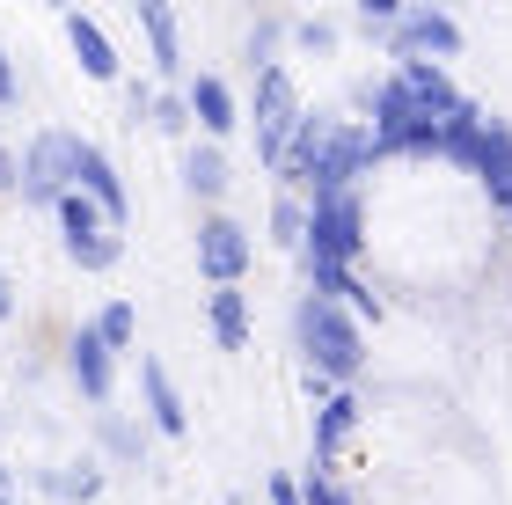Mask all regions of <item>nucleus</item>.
Wrapping results in <instances>:
<instances>
[{"label": "nucleus", "instance_id": "1", "mask_svg": "<svg viewBox=\"0 0 512 505\" xmlns=\"http://www.w3.org/2000/svg\"><path fill=\"white\" fill-rule=\"evenodd\" d=\"M381 162V140L374 125H344V118H300L286 162H278V176H286V191H352V183Z\"/></svg>", "mask_w": 512, "mask_h": 505}, {"label": "nucleus", "instance_id": "2", "mask_svg": "<svg viewBox=\"0 0 512 505\" xmlns=\"http://www.w3.org/2000/svg\"><path fill=\"white\" fill-rule=\"evenodd\" d=\"M293 337H300V359L322 366L337 388H352L359 381V366H366V337H359V315L330 301V293H300V308H293Z\"/></svg>", "mask_w": 512, "mask_h": 505}, {"label": "nucleus", "instance_id": "3", "mask_svg": "<svg viewBox=\"0 0 512 505\" xmlns=\"http://www.w3.org/2000/svg\"><path fill=\"white\" fill-rule=\"evenodd\" d=\"M81 132H37L30 154H22V205H59L66 191L81 183Z\"/></svg>", "mask_w": 512, "mask_h": 505}, {"label": "nucleus", "instance_id": "4", "mask_svg": "<svg viewBox=\"0 0 512 505\" xmlns=\"http://www.w3.org/2000/svg\"><path fill=\"white\" fill-rule=\"evenodd\" d=\"M308 249L315 257H337V264L366 257V205H359V191H315L308 198Z\"/></svg>", "mask_w": 512, "mask_h": 505}, {"label": "nucleus", "instance_id": "5", "mask_svg": "<svg viewBox=\"0 0 512 505\" xmlns=\"http://www.w3.org/2000/svg\"><path fill=\"white\" fill-rule=\"evenodd\" d=\"M300 96H293V74L286 66H256V154L278 169L286 162V147H293V132H300Z\"/></svg>", "mask_w": 512, "mask_h": 505}, {"label": "nucleus", "instance_id": "6", "mask_svg": "<svg viewBox=\"0 0 512 505\" xmlns=\"http://www.w3.org/2000/svg\"><path fill=\"white\" fill-rule=\"evenodd\" d=\"M381 44H388V59H454L461 52V22L439 15V8H403L381 30Z\"/></svg>", "mask_w": 512, "mask_h": 505}, {"label": "nucleus", "instance_id": "7", "mask_svg": "<svg viewBox=\"0 0 512 505\" xmlns=\"http://www.w3.org/2000/svg\"><path fill=\"white\" fill-rule=\"evenodd\" d=\"M249 257H256V242H249L242 220H227V213H205V220H198V271H205L213 286H242Z\"/></svg>", "mask_w": 512, "mask_h": 505}, {"label": "nucleus", "instance_id": "8", "mask_svg": "<svg viewBox=\"0 0 512 505\" xmlns=\"http://www.w3.org/2000/svg\"><path fill=\"white\" fill-rule=\"evenodd\" d=\"M66 374H74V388L88 403H110V381H118V366H110V344L96 323H81L74 344H66Z\"/></svg>", "mask_w": 512, "mask_h": 505}, {"label": "nucleus", "instance_id": "9", "mask_svg": "<svg viewBox=\"0 0 512 505\" xmlns=\"http://www.w3.org/2000/svg\"><path fill=\"white\" fill-rule=\"evenodd\" d=\"M300 271H308V286H315V293H330V301H344V308H352L359 323H374V315H381V301L359 286V271H352V264H337V257H315V249H300Z\"/></svg>", "mask_w": 512, "mask_h": 505}, {"label": "nucleus", "instance_id": "10", "mask_svg": "<svg viewBox=\"0 0 512 505\" xmlns=\"http://www.w3.org/2000/svg\"><path fill=\"white\" fill-rule=\"evenodd\" d=\"M469 176L483 183V191H491V205L505 213L512 205V125H483V147H476V162H469Z\"/></svg>", "mask_w": 512, "mask_h": 505}, {"label": "nucleus", "instance_id": "11", "mask_svg": "<svg viewBox=\"0 0 512 505\" xmlns=\"http://www.w3.org/2000/svg\"><path fill=\"white\" fill-rule=\"evenodd\" d=\"M139 388H147V418H154V432L183 440V432H191V410H183L176 381H169V366H161V359H139Z\"/></svg>", "mask_w": 512, "mask_h": 505}, {"label": "nucleus", "instance_id": "12", "mask_svg": "<svg viewBox=\"0 0 512 505\" xmlns=\"http://www.w3.org/2000/svg\"><path fill=\"white\" fill-rule=\"evenodd\" d=\"M66 44H74V59H81V74L88 81H118V44L103 37V22L96 15H66Z\"/></svg>", "mask_w": 512, "mask_h": 505}, {"label": "nucleus", "instance_id": "13", "mask_svg": "<svg viewBox=\"0 0 512 505\" xmlns=\"http://www.w3.org/2000/svg\"><path fill=\"white\" fill-rule=\"evenodd\" d=\"M395 74H403V88L417 96L425 118H447V110L461 103V88L447 81V66H439V59H395Z\"/></svg>", "mask_w": 512, "mask_h": 505}, {"label": "nucleus", "instance_id": "14", "mask_svg": "<svg viewBox=\"0 0 512 505\" xmlns=\"http://www.w3.org/2000/svg\"><path fill=\"white\" fill-rule=\"evenodd\" d=\"M183 96H191V118L205 125V140H227V132L242 125V110H235V88H227L220 74H198L191 88H183Z\"/></svg>", "mask_w": 512, "mask_h": 505}, {"label": "nucleus", "instance_id": "15", "mask_svg": "<svg viewBox=\"0 0 512 505\" xmlns=\"http://www.w3.org/2000/svg\"><path fill=\"white\" fill-rule=\"evenodd\" d=\"M139 30H147V52H154V74L161 81H176L183 74V37H176V15H169V0H139Z\"/></svg>", "mask_w": 512, "mask_h": 505}, {"label": "nucleus", "instance_id": "16", "mask_svg": "<svg viewBox=\"0 0 512 505\" xmlns=\"http://www.w3.org/2000/svg\"><path fill=\"white\" fill-rule=\"evenodd\" d=\"M205 315H213L220 352H249V293L242 286H213L205 293Z\"/></svg>", "mask_w": 512, "mask_h": 505}, {"label": "nucleus", "instance_id": "17", "mask_svg": "<svg viewBox=\"0 0 512 505\" xmlns=\"http://www.w3.org/2000/svg\"><path fill=\"white\" fill-rule=\"evenodd\" d=\"M352 425H359V396H352V388L322 396V418H315V462H322V469L337 462V447L352 440Z\"/></svg>", "mask_w": 512, "mask_h": 505}, {"label": "nucleus", "instance_id": "18", "mask_svg": "<svg viewBox=\"0 0 512 505\" xmlns=\"http://www.w3.org/2000/svg\"><path fill=\"white\" fill-rule=\"evenodd\" d=\"M81 191H88V198H96V205H103L110 220L125 227V183H118V169H110V154H103L96 140L81 147Z\"/></svg>", "mask_w": 512, "mask_h": 505}, {"label": "nucleus", "instance_id": "19", "mask_svg": "<svg viewBox=\"0 0 512 505\" xmlns=\"http://www.w3.org/2000/svg\"><path fill=\"white\" fill-rule=\"evenodd\" d=\"M66 257H74L81 271H110V264H118L125 257V235H118V227H81V235H66Z\"/></svg>", "mask_w": 512, "mask_h": 505}, {"label": "nucleus", "instance_id": "20", "mask_svg": "<svg viewBox=\"0 0 512 505\" xmlns=\"http://www.w3.org/2000/svg\"><path fill=\"white\" fill-rule=\"evenodd\" d=\"M183 183H191V198H205V205H213V198L227 191V154H220L213 140H205V147H191V154H183Z\"/></svg>", "mask_w": 512, "mask_h": 505}, {"label": "nucleus", "instance_id": "21", "mask_svg": "<svg viewBox=\"0 0 512 505\" xmlns=\"http://www.w3.org/2000/svg\"><path fill=\"white\" fill-rule=\"evenodd\" d=\"M271 242L293 249V257L308 249V198H300V191H278V205H271Z\"/></svg>", "mask_w": 512, "mask_h": 505}, {"label": "nucleus", "instance_id": "22", "mask_svg": "<svg viewBox=\"0 0 512 505\" xmlns=\"http://www.w3.org/2000/svg\"><path fill=\"white\" fill-rule=\"evenodd\" d=\"M44 491H52V498H74V505H88V498H96L103 491V469H52V476H44Z\"/></svg>", "mask_w": 512, "mask_h": 505}, {"label": "nucleus", "instance_id": "23", "mask_svg": "<svg viewBox=\"0 0 512 505\" xmlns=\"http://www.w3.org/2000/svg\"><path fill=\"white\" fill-rule=\"evenodd\" d=\"M96 330H103V344H110V352H125V344L139 337V308H132V301H110V308L96 315Z\"/></svg>", "mask_w": 512, "mask_h": 505}, {"label": "nucleus", "instance_id": "24", "mask_svg": "<svg viewBox=\"0 0 512 505\" xmlns=\"http://www.w3.org/2000/svg\"><path fill=\"white\" fill-rule=\"evenodd\" d=\"M147 125H154V132H183V125H191V96H154Z\"/></svg>", "mask_w": 512, "mask_h": 505}, {"label": "nucleus", "instance_id": "25", "mask_svg": "<svg viewBox=\"0 0 512 505\" xmlns=\"http://www.w3.org/2000/svg\"><path fill=\"white\" fill-rule=\"evenodd\" d=\"M103 447L118 454V462H139V432H132L125 418H110V410H103Z\"/></svg>", "mask_w": 512, "mask_h": 505}, {"label": "nucleus", "instance_id": "26", "mask_svg": "<svg viewBox=\"0 0 512 505\" xmlns=\"http://www.w3.org/2000/svg\"><path fill=\"white\" fill-rule=\"evenodd\" d=\"M293 44H300V52H337V30H330L322 15H308V22L293 30Z\"/></svg>", "mask_w": 512, "mask_h": 505}, {"label": "nucleus", "instance_id": "27", "mask_svg": "<svg viewBox=\"0 0 512 505\" xmlns=\"http://www.w3.org/2000/svg\"><path fill=\"white\" fill-rule=\"evenodd\" d=\"M278 22H256V37H249V66H278Z\"/></svg>", "mask_w": 512, "mask_h": 505}, {"label": "nucleus", "instance_id": "28", "mask_svg": "<svg viewBox=\"0 0 512 505\" xmlns=\"http://www.w3.org/2000/svg\"><path fill=\"white\" fill-rule=\"evenodd\" d=\"M300 484H308V505H352V498H344V491H337V484H330L322 469H308Z\"/></svg>", "mask_w": 512, "mask_h": 505}, {"label": "nucleus", "instance_id": "29", "mask_svg": "<svg viewBox=\"0 0 512 505\" xmlns=\"http://www.w3.org/2000/svg\"><path fill=\"white\" fill-rule=\"evenodd\" d=\"M410 0H359V15H366V30H388L395 15H403Z\"/></svg>", "mask_w": 512, "mask_h": 505}, {"label": "nucleus", "instance_id": "30", "mask_svg": "<svg viewBox=\"0 0 512 505\" xmlns=\"http://www.w3.org/2000/svg\"><path fill=\"white\" fill-rule=\"evenodd\" d=\"M271 505H308V484H293V476H271Z\"/></svg>", "mask_w": 512, "mask_h": 505}, {"label": "nucleus", "instance_id": "31", "mask_svg": "<svg viewBox=\"0 0 512 505\" xmlns=\"http://www.w3.org/2000/svg\"><path fill=\"white\" fill-rule=\"evenodd\" d=\"M15 96H22V88H15V66H8V52H0V110H15Z\"/></svg>", "mask_w": 512, "mask_h": 505}, {"label": "nucleus", "instance_id": "32", "mask_svg": "<svg viewBox=\"0 0 512 505\" xmlns=\"http://www.w3.org/2000/svg\"><path fill=\"white\" fill-rule=\"evenodd\" d=\"M8 315H15V286L0 279V323H8Z\"/></svg>", "mask_w": 512, "mask_h": 505}, {"label": "nucleus", "instance_id": "33", "mask_svg": "<svg viewBox=\"0 0 512 505\" xmlns=\"http://www.w3.org/2000/svg\"><path fill=\"white\" fill-rule=\"evenodd\" d=\"M0 183H15V162H8V154H0Z\"/></svg>", "mask_w": 512, "mask_h": 505}, {"label": "nucleus", "instance_id": "34", "mask_svg": "<svg viewBox=\"0 0 512 505\" xmlns=\"http://www.w3.org/2000/svg\"><path fill=\"white\" fill-rule=\"evenodd\" d=\"M0 505H15V491H8V476H0Z\"/></svg>", "mask_w": 512, "mask_h": 505}, {"label": "nucleus", "instance_id": "35", "mask_svg": "<svg viewBox=\"0 0 512 505\" xmlns=\"http://www.w3.org/2000/svg\"><path fill=\"white\" fill-rule=\"evenodd\" d=\"M52 8H66V0H52Z\"/></svg>", "mask_w": 512, "mask_h": 505}, {"label": "nucleus", "instance_id": "36", "mask_svg": "<svg viewBox=\"0 0 512 505\" xmlns=\"http://www.w3.org/2000/svg\"><path fill=\"white\" fill-rule=\"evenodd\" d=\"M505 213H512V205H505Z\"/></svg>", "mask_w": 512, "mask_h": 505}, {"label": "nucleus", "instance_id": "37", "mask_svg": "<svg viewBox=\"0 0 512 505\" xmlns=\"http://www.w3.org/2000/svg\"><path fill=\"white\" fill-rule=\"evenodd\" d=\"M132 8H139V0H132Z\"/></svg>", "mask_w": 512, "mask_h": 505}]
</instances>
